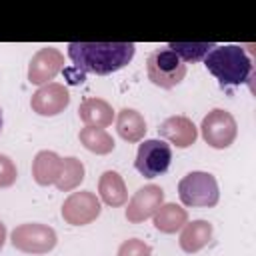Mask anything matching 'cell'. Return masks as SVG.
I'll list each match as a JSON object with an SVG mask.
<instances>
[{
    "label": "cell",
    "instance_id": "obj_1",
    "mask_svg": "<svg viewBox=\"0 0 256 256\" xmlns=\"http://www.w3.org/2000/svg\"><path fill=\"white\" fill-rule=\"evenodd\" d=\"M134 50L132 42H70L68 58L82 72L112 74L132 60Z\"/></svg>",
    "mask_w": 256,
    "mask_h": 256
},
{
    "label": "cell",
    "instance_id": "obj_2",
    "mask_svg": "<svg viewBox=\"0 0 256 256\" xmlns=\"http://www.w3.org/2000/svg\"><path fill=\"white\" fill-rule=\"evenodd\" d=\"M204 66L222 86H240L252 72V62L242 46H214L204 56Z\"/></svg>",
    "mask_w": 256,
    "mask_h": 256
},
{
    "label": "cell",
    "instance_id": "obj_3",
    "mask_svg": "<svg viewBox=\"0 0 256 256\" xmlns=\"http://www.w3.org/2000/svg\"><path fill=\"white\" fill-rule=\"evenodd\" d=\"M178 196L184 206H192V208L216 206L218 198H220L218 182L208 172H200V170L188 172L178 182Z\"/></svg>",
    "mask_w": 256,
    "mask_h": 256
},
{
    "label": "cell",
    "instance_id": "obj_4",
    "mask_svg": "<svg viewBox=\"0 0 256 256\" xmlns=\"http://www.w3.org/2000/svg\"><path fill=\"white\" fill-rule=\"evenodd\" d=\"M148 78L160 88H174L186 76V64L168 48L154 50L146 62Z\"/></svg>",
    "mask_w": 256,
    "mask_h": 256
},
{
    "label": "cell",
    "instance_id": "obj_5",
    "mask_svg": "<svg viewBox=\"0 0 256 256\" xmlns=\"http://www.w3.org/2000/svg\"><path fill=\"white\" fill-rule=\"evenodd\" d=\"M12 246L26 254H46L56 246V232L48 224L28 222L12 230Z\"/></svg>",
    "mask_w": 256,
    "mask_h": 256
},
{
    "label": "cell",
    "instance_id": "obj_6",
    "mask_svg": "<svg viewBox=\"0 0 256 256\" xmlns=\"http://www.w3.org/2000/svg\"><path fill=\"white\" fill-rule=\"evenodd\" d=\"M200 130H202V138L206 140V144L212 148H218V150L228 148L236 140V134H238V126H236L234 116L222 108L210 110L204 116Z\"/></svg>",
    "mask_w": 256,
    "mask_h": 256
},
{
    "label": "cell",
    "instance_id": "obj_7",
    "mask_svg": "<svg viewBox=\"0 0 256 256\" xmlns=\"http://www.w3.org/2000/svg\"><path fill=\"white\" fill-rule=\"evenodd\" d=\"M170 160H172L170 144H166L164 140H158V138H150L138 146L134 166L144 178H156L168 170Z\"/></svg>",
    "mask_w": 256,
    "mask_h": 256
},
{
    "label": "cell",
    "instance_id": "obj_8",
    "mask_svg": "<svg viewBox=\"0 0 256 256\" xmlns=\"http://www.w3.org/2000/svg\"><path fill=\"white\" fill-rule=\"evenodd\" d=\"M102 212L100 200L90 190L72 192L62 204V218L72 226H86L94 222Z\"/></svg>",
    "mask_w": 256,
    "mask_h": 256
},
{
    "label": "cell",
    "instance_id": "obj_9",
    "mask_svg": "<svg viewBox=\"0 0 256 256\" xmlns=\"http://www.w3.org/2000/svg\"><path fill=\"white\" fill-rule=\"evenodd\" d=\"M64 66V54L54 46L40 48L28 64V80L32 84H50Z\"/></svg>",
    "mask_w": 256,
    "mask_h": 256
},
{
    "label": "cell",
    "instance_id": "obj_10",
    "mask_svg": "<svg viewBox=\"0 0 256 256\" xmlns=\"http://www.w3.org/2000/svg\"><path fill=\"white\" fill-rule=\"evenodd\" d=\"M164 204V190L156 184L142 186L140 190L134 192V196L128 202L126 208V220L132 224L144 222L146 218L154 216V212Z\"/></svg>",
    "mask_w": 256,
    "mask_h": 256
},
{
    "label": "cell",
    "instance_id": "obj_11",
    "mask_svg": "<svg viewBox=\"0 0 256 256\" xmlns=\"http://www.w3.org/2000/svg\"><path fill=\"white\" fill-rule=\"evenodd\" d=\"M68 104H70L68 88L58 84V82H50V84L40 86L32 94V100H30L32 110L40 116H56V114L64 112Z\"/></svg>",
    "mask_w": 256,
    "mask_h": 256
},
{
    "label": "cell",
    "instance_id": "obj_12",
    "mask_svg": "<svg viewBox=\"0 0 256 256\" xmlns=\"http://www.w3.org/2000/svg\"><path fill=\"white\" fill-rule=\"evenodd\" d=\"M158 132H160L162 138L172 142L176 148H188L198 138V130H196L194 122L190 118H186V116H170V118H166L160 124Z\"/></svg>",
    "mask_w": 256,
    "mask_h": 256
},
{
    "label": "cell",
    "instance_id": "obj_13",
    "mask_svg": "<svg viewBox=\"0 0 256 256\" xmlns=\"http://www.w3.org/2000/svg\"><path fill=\"white\" fill-rule=\"evenodd\" d=\"M62 172V158L52 150H40L32 160V176L40 186L56 184Z\"/></svg>",
    "mask_w": 256,
    "mask_h": 256
},
{
    "label": "cell",
    "instance_id": "obj_14",
    "mask_svg": "<svg viewBox=\"0 0 256 256\" xmlns=\"http://www.w3.org/2000/svg\"><path fill=\"white\" fill-rule=\"evenodd\" d=\"M78 116L86 126L92 128H106L112 124L114 120V110L112 106L102 100V98H86L80 108H78Z\"/></svg>",
    "mask_w": 256,
    "mask_h": 256
},
{
    "label": "cell",
    "instance_id": "obj_15",
    "mask_svg": "<svg viewBox=\"0 0 256 256\" xmlns=\"http://www.w3.org/2000/svg\"><path fill=\"white\" fill-rule=\"evenodd\" d=\"M212 240V224L208 220H192L184 224L180 234V248L188 254L202 250Z\"/></svg>",
    "mask_w": 256,
    "mask_h": 256
},
{
    "label": "cell",
    "instance_id": "obj_16",
    "mask_svg": "<svg viewBox=\"0 0 256 256\" xmlns=\"http://www.w3.org/2000/svg\"><path fill=\"white\" fill-rule=\"evenodd\" d=\"M98 194L104 204L116 208L128 200V190L122 176L116 170H106L98 180Z\"/></svg>",
    "mask_w": 256,
    "mask_h": 256
},
{
    "label": "cell",
    "instance_id": "obj_17",
    "mask_svg": "<svg viewBox=\"0 0 256 256\" xmlns=\"http://www.w3.org/2000/svg\"><path fill=\"white\" fill-rule=\"evenodd\" d=\"M116 130L122 140L126 142H138L146 134V120L144 116L134 108H122L116 118Z\"/></svg>",
    "mask_w": 256,
    "mask_h": 256
},
{
    "label": "cell",
    "instance_id": "obj_18",
    "mask_svg": "<svg viewBox=\"0 0 256 256\" xmlns=\"http://www.w3.org/2000/svg\"><path fill=\"white\" fill-rule=\"evenodd\" d=\"M188 222V212L178 204H162L154 212V226L164 234H174Z\"/></svg>",
    "mask_w": 256,
    "mask_h": 256
},
{
    "label": "cell",
    "instance_id": "obj_19",
    "mask_svg": "<svg viewBox=\"0 0 256 256\" xmlns=\"http://www.w3.org/2000/svg\"><path fill=\"white\" fill-rule=\"evenodd\" d=\"M78 138H80V144L94 154H110L114 150V138L104 128L86 126L80 130Z\"/></svg>",
    "mask_w": 256,
    "mask_h": 256
},
{
    "label": "cell",
    "instance_id": "obj_20",
    "mask_svg": "<svg viewBox=\"0 0 256 256\" xmlns=\"http://www.w3.org/2000/svg\"><path fill=\"white\" fill-rule=\"evenodd\" d=\"M82 180H84V164L74 156L62 158V172L60 178L56 180V188L60 192H70L76 186H80Z\"/></svg>",
    "mask_w": 256,
    "mask_h": 256
},
{
    "label": "cell",
    "instance_id": "obj_21",
    "mask_svg": "<svg viewBox=\"0 0 256 256\" xmlns=\"http://www.w3.org/2000/svg\"><path fill=\"white\" fill-rule=\"evenodd\" d=\"M216 44L212 42H170L168 50H172L182 62H196L202 60Z\"/></svg>",
    "mask_w": 256,
    "mask_h": 256
},
{
    "label": "cell",
    "instance_id": "obj_22",
    "mask_svg": "<svg viewBox=\"0 0 256 256\" xmlns=\"http://www.w3.org/2000/svg\"><path fill=\"white\" fill-rule=\"evenodd\" d=\"M118 256H152V250L144 240L130 238V240H124L120 244Z\"/></svg>",
    "mask_w": 256,
    "mask_h": 256
},
{
    "label": "cell",
    "instance_id": "obj_23",
    "mask_svg": "<svg viewBox=\"0 0 256 256\" xmlns=\"http://www.w3.org/2000/svg\"><path fill=\"white\" fill-rule=\"evenodd\" d=\"M18 172H16V164L6 156L0 154V188H8L16 182Z\"/></svg>",
    "mask_w": 256,
    "mask_h": 256
},
{
    "label": "cell",
    "instance_id": "obj_24",
    "mask_svg": "<svg viewBox=\"0 0 256 256\" xmlns=\"http://www.w3.org/2000/svg\"><path fill=\"white\" fill-rule=\"evenodd\" d=\"M4 242H6V226H4L2 222H0V250H2Z\"/></svg>",
    "mask_w": 256,
    "mask_h": 256
},
{
    "label": "cell",
    "instance_id": "obj_25",
    "mask_svg": "<svg viewBox=\"0 0 256 256\" xmlns=\"http://www.w3.org/2000/svg\"><path fill=\"white\" fill-rule=\"evenodd\" d=\"M0 130H2V110H0Z\"/></svg>",
    "mask_w": 256,
    "mask_h": 256
}]
</instances>
